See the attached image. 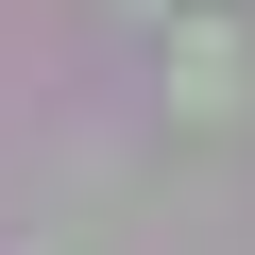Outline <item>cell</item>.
Wrapping results in <instances>:
<instances>
[{
    "label": "cell",
    "instance_id": "cell-1",
    "mask_svg": "<svg viewBox=\"0 0 255 255\" xmlns=\"http://www.w3.org/2000/svg\"><path fill=\"white\" fill-rule=\"evenodd\" d=\"M238 68H255L238 34H187V68H170V85H187V119H238Z\"/></svg>",
    "mask_w": 255,
    "mask_h": 255
}]
</instances>
